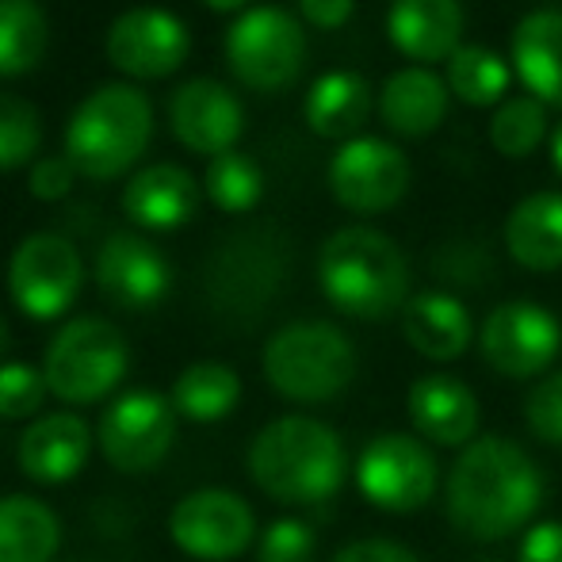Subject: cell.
<instances>
[{
    "mask_svg": "<svg viewBox=\"0 0 562 562\" xmlns=\"http://www.w3.org/2000/svg\"><path fill=\"white\" fill-rule=\"evenodd\" d=\"M548 497L543 471L517 440L474 437L456 451L445 479V517L474 543H502L536 525Z\"/></svg>",
    "mask_w": 562,
    "mask_h": 562,
    "instance_id": "obj_1",
    "label": "cell"
},
{
    "mask_svg": "<svg viewBox=\"0 0 562 562\" xmlns=\"http://www.w3.org/2000/svg\"><path fill=\"white\" fill-rule=\"evenodd\" d=\"M249 479L280 505H322L348 474V451L334 425L311 414L268 422L249 445Z\"/></svg>",
    "mask_w": 562,
    "mask_h": 562,
    "instance_id": "obj_2",
    "label": "cell"
},
{
    "mask_svg": "<svg viewBox=\"0 0 562 562\" xmlns=\"http://www.w3.org/2000/svg\"><path fill=\"white\" fill-rule=\"evenodd\" d=\"M322 295L356 322L402 314L409 295V260L391 234L375 226H340L318 252Z\"/></svg>",
    "mask_w": 562,
    "mask_h": 562,
    "instance_id": "obj_3",
    "label": "cell"
},
{
    "mask_svg": "<svg viewBox=\"0 0 562 562\" xmlns=\"http://www.w3.org/2000/svg\"><path fill=\"white\" fill-rule=\"evenodd\" d=\"M291 268V241L276 223L229 229L203 265V295L226 326H252L276 303Z\"/></svg>",
    "mask_w": 562,
    "mask_h": 562,
    "instance_id": "obj_4",
    "label": "cell"
},
{
    "mask_svg": "<svg viewBox=\"0 0 562 562\" xmlns=\"http://www.w3.org/2000/svg\"><path fill=\"white\" fill-rule=\"evenodd\" d=\"M260 371L280 398L318 406V402L340 398L352 386L360 356H356L352 337L334 322L303 318L288 322L268 337L260 352Z\"/></svg>",
    "mask_w": 562,
    "mask_h": 562,
    "instance_id": "obj_5",
    "label": "cell"
},
{
    "mask_svg": "<svg viewBox=\"0 0 562 562\" xmlns=\"http://www.w3.org/2000/svg\"><path fill=\"white\" fill-rule=\"evenodd\" d=\"M154 138V108L134 85H104L77 104L66 126V157L89 180L126 172Z\"/></svg>",
    "mask_w": 562,
    "mask_h": 562,
    "instance_id": "obj_6",
    "label": "cell"
},
{
    "mask_svg": "<svg viewBox=\"0 0 562 562\" xmlns=\"http://www.w3.org/2000/svg\"><path fill=\"white\" fill-rule=\"evenodd\" d=\"M126 337L108 318H74L50 337L43 352L46 386L66 406L108 398L126 375Z\"/></svg>",
    "mask_w": 562,
    "mask_h": 562,
    "instance_id": "obj_7",
    "label": "cell"
},
{
    "mask_svg": "<svg viewBox=\"0 0 562 562\" xmlns=\"http://www.w3.org/2000/svg\"><path fill=\"white\" fill-rule=\"evenodd\" d=\"M363 502L383 513H417L437 497L440 463L417 432L386 429L360 448L352 467Z\"/></svg>",
    "mask_w": 562,
    "mask_h": 562,
    "instance_id": "obj_8",
    "label": "cell"
},
{
    "mask_svg": "<svg viewBox=\"0 0 562 562\" xmlns=\"http://www.w3.org/2000/svg\"><path fill=\"white\" fill-rule=\"evenodd\" d=\"M226 61L252 92H283L306 66L303 23L276 4L241 12L226 31Z\"/></svg>",
    "mask_w": 562,
    "mask_h": 562,
    "instance_id": "obj_9",
    "label": "cell"
},
{
    "mask_svg": "<svg viewBox=\"0 0 562 562\" xmlns=\"http://www.w3.org/2000/svg\"><path fill=\"white\" fill-rule=\"evenodd\" d=\"M562 326L559 318L540 303L509 299L494 306L479 326V352L490 371H497L509 383L543 379L551 363L559 360Z\"/></svg>",
    "mask_w": 562,
    "mask_h": 562,
    "instance_id": "obj_10",
    "label": "cell"
},
{
    "mask_svg": "<svg viewBox=\"0 0 562 562\" xmlns=\"http://www.w3.org/2000/svg\"><path fill=\"white\" fill-rule=\"evenodd\" d=\"M81 280H85V265L77 245L61 234H50V229L23 237L15 245L12 260H8L12 303L35 322L61 318L74 306Z\"/></svg>",
    "mask_w": 562,
    "mask_h": 562,
    "instance_id": "obj_11",
    "label": "cell"
},
{
    "mask_svg": "<svg viewBox=\"0 0 562 562\" xmlns=\"http://www.w3.org/2000/svg\"><path fill=\"white\" fill-rule=\"evenodd\" d=\"M97 440L119 474H146L177 445V406L157 391H126L104 409Z\"/></svg>",
    "mask_w": 562,
    "mask_h": 562,
    "instance_id": "obj_12",
    "label": "cell"
},
{
    "mask_svg": "<svg viewBox=\"0 0 562 562\" xmlns=\"http://www.w3.org/2000/svg\"><path fill=\"white\" fill-rule=\"evenodd\" d=\"M169 536L184 555L203 562H229L245 555L257 540V513L234 490H192L172 505Z\"/></svg>",
    "mask_w": 562,
    "mask_h": 562,
    "instance_id": "obj_13",
    "label": "cell"
},
{
    "mask_svg": "<svg viewBox=\"0 0 562 562\" xmlns=\"http://www.w3.org/2000/svg\"><path fill=\"white\" fill-rule=\"evenodd\" d=\"M334 200L352 215H386L409 192V161L394 142L360 134L345 142L329 161Z\"/></svg>",
    "mask_w": 562,
    "mask_h": 562,
    "instance_id": "obj_14",
    "label": "cell"
},
{
    "mask_svg": "<svg viewBox=\"0 0 562 562\" xmlns=\"http://www.w3.org/2000/svg\"><path fill=\"white\" fill-rule=\"evenodd\" d=\"M188 27L165 8H131L108 31V61L126 77H169L188 58Z\"/></svg>",
    "mask_w": 562,
    "mask_h": 562,
    "instance_id": "obj_15",
    "label": "cell"
},
{
    "mask_svg": "<svg viewBox=\"0 0 562 562\" xmlns=\"http://www.w3.org/2000/svg\"><path fill=\"white\" fill-rule=\"evenodd\" d=\"M169 126L180 146L192 154L223 157L245 131V112L237 97L215 77H192L169 97Z\"/></svg>",
    "mask_w": 562,
    "mask_h": 562,
    "instance_id": "obj_16",
    "label": "cell"
},
{
    "mask_svg": "<svg viewBox=\"0 0 562 562\" xmlns=\"http://www.w3.org/2000/svg\"><path fill=\"white\" fill-rule=\"evenodd\" d=\"M97 283L108 303L123 311H146L169 295V260L149 237L142 234H112L97 252Z\"/></svg>",
    "mask_w": 562,
    "mask_h": 562,
    "instance_id": "obj_17",
    "label": "cell"
},
{
    "mask_svg": "<svg viewBox=\"0 0 562 562\" xmlns=\"http://www.w3.org/2000/svg\"><path fill=\"white\" fill-rule=\"evenodd\" d=\"M406 409L414 432L432 448H467L479 437L482 406L479 394L451 371L417 375L406 391Z\"/></svg>",
    "mask_w": 562,
    "mask_h": 562,
    "instance_id": "obj_18",
    "label": "cell"
},
{
    "mask_svg": "<svg viewBox=\"0 0 562 562\" xmlns=\"http://www.w3.org/2000/svg\"><path fill=\"white\" fill-rule=\"evenodd\" d=\"M92 451V429L85 417L58 409V414H43L23 429L20 445H15V463L38 486H58L81 474Z\"/></svg>",
    "mask_w": 562,
    "mask_h": 562,
    "instance_id": "obj_19",
    "label": "cell"
},
{
    "mask_svg": "<svg viewBox=\"0 0 562 562\" xmlns=\"http://www.w3.org/2000/svg\"><path fill=\"white\" fill-rule=\"evenodd\" d=\"M402 337L422 360L456 363L474 345V318L451 291H417L402 311Z\"/></svg>",
    "mask_w": 562,
    "mask_h": 562,
    "instance_id": "obj_20",
    "label": "cell"
},
{
    "mask_svg": "<svg viewBox=\"0 0 562 562\" xmlns=\"http://www.w3.org/2000/svg\"><path fill=\"white\" fill-rule=\"evenodd\" d=\"M391 43L417 66L448 61L463 38V4L459 0H391L386 12Z\"/></svg>",
    "mask_w": 562,
    "mask_h": 562,
    "instance_id": "obj_21",
    "label": "cell"
},
{
    "mask_svg": "<svg viewBox=\"0 0 562 562\" xmlns=\"http://www.w3.org/2000/svg\"><path fill=\"white\" fill-rule=\"evenodd\" d=\"M451 89L429 66H406L379 89V119L402 138H425L448 119Z\"/></svg>",
    "mask_w": 562,
    "mask_h": 562,
    "instance_id": "obj_22",
    "label": "cell"
},
{
    "mask_svg": "<svg viewBox=\"0 0 562 562\" xmlns=\"http://www.w3.org/2000/svg\"><path fill=\"white\" fill-rule=\"evenodd\" d=\"M200 207V184L184 165H149L134 172L123 192V211L146 229H177Z\"/></svg>",
    "mask_w": 562,
    "mask_h": 562,
    "instance_id": "obj_23",
    "label": "cell"
},
{
    "mask_svg": "<svg viewBox=\"0 0 562 562\" xmlns=\"http://www.w3.org/2000/svg\"><path fill=\"white\" fill-rule=\"evenodd\" d=\"M513 74L540 104L562 108V8H536L513 31Z\"/></svg>",
    "mask_w": 562,
    "mask_h": 562,
    "instance_id": "obj_24",
    "label": "cell"
},
{
    "mask_svg": "<svg viewBox=\"0 0 562 562\" xmlns=\"http://www.w3.org/2000/svg\"><path fill=\"white\" fill-rule=\"evenodd\" d=\"M505 252L528 272L562 268V192H532L505 218Z\"/></svg>",
    "mask_w": 562,
    "mask_h": 562,
    "instance_id": "obj_25",
    "label": "cell"
},
{
    "mask_svg": "<svg viewBox=\"0 0 562 562\" xmlns=\"http://www.w3.org/2000/svg\"><path fill=\"white\" fill-rule=\"evenodd\" d=\"M371 85L368 77L352 74V69H334V74H322L318 81L306 92V123L314 134L334 142H352L360 138V126L371 115Z\"/></svg>",
    "mask_w": 562,
    "mask_h": 562,
    "instance_id": "obj_26",
    "label": "cell"
},
{
    "mask_svg": "<svg viewBox=\"0 0 562 562\" xmlns=\"http://www.w3.org/2000/svg\"><path fill=\"white\" fill-rule=\"evenodd\" d=\"M61 548V520L27 494L0 497V562H50Z\"/></svg>",
    "mask_w": 562,
    "mask_h": 562,
    "instance_id": "obj_27",
    "label": "cell"
},
{
    "mask_svg": "<svg viewBox=\"0 0 562 562\" xmlns=\"http://www.w3.org/2000/svg\"><path fill=\"white\" fill-rule=\"evenodd\" d=\"M169 402L188 422H200V425L223 422V417L234 414L237 402H241V379H237V371L229 363L200 360L177 375Z\"/></svg>",
    "mask_w": 562,
    "mask_h": 562,
    "instance_id": "obj_28",
    "label": "cell"
},
{
    "mask_svg": "<svg viewBox=\"0 0 562 562\" xmlns=\"http://www.w3.org/2000/svg\"><path fill=\"white\" fill-rule=\"evenodd\" d=\"M50 43V27L35 0H0V77L35 69Z\"/></svg>",
    "mask_w": 562,
    "mask_h": 562,
    "instance_id": "obj_29",
    "label": "cell"
},
{
    "mask_svg": "<svg viewBox=\"0 0 562 562\" xmlns=\"http://www.w3.org/2000/svg\"><path fill=\"white\" fill-rule=\"evenodd\" d=\"M451 97H459L471 108H494L505 97L513 81V69L497 58L490 46L482 43H463L456 54L448 58V74H445Z\"/></svg>",
    "mask_w": 562,
    "mask_h": 562,
    "instance_id": "obj_30",
    "label": "cell"
},
{
    "mask_svg": "<svg viewBox=\"0 0 562 562\" xmlns=\"http://www.w3.org/2000/svg\"><path fill=\"white\" fill-rule=\"evenodd\" d=\"M551 138L548 131V104L536 97H513L502 100L490 115V142L505 157H532L543 142Z\"/></svg>",
    "mask_w": 562,
    "mask_h": 562,
    "instance_id": "obj_31",
    "label": "cell"
},
{
    "mask_svg": "<svg viewBox=\"0 0 562 562\" xmlns=\"http://www.w3.org/2000/svg\"><path fill=\"white\" fill-rule=\"evenodd\" d=\"M207 195L226 215H245V211L257 207L260 195H265V172H260V165L252 161V157L229 149V154L211 161Z\"/></svg>",
    "mask_w": 562,
    "mask_h": 562,
    "instance_id": "obj_32",
    "label": "cell"
},
{
    "mask_svg": "<svg viewBox=\"0 0 562 562\" xmlns=\"http://www.w3.org/2000/svg\"><path fill=\"white\" fill-rule=\"evenodd\" d=\"M43 142V119L23 97L0 92V169L23 165Z\"/></svg>",
    "mask_w": 562,
    "mask_h": 562,
    "instance_id": "obj_33",
    "label": "cell"
},
{
    "mask_svg": "<svg viewBox=\"0 0 562 562\" xmlns=\"http://www.w3.org/2000/svg\"><path fill=\"white\" fill-rule=\"evenodd\" d=\"M46 394V375L43 368H31V363H0V417L4 422H27L43 409Z\"/></svg>",
    "mask_w": 562,
    "mask_h": 562,
    "instance_id": "obj_34",
    "label": "cell"
},
{
    "mask_svg": "<svg viewBox=\"0 0 562 562\" xmlns=\"http://www.w3.org/2000/svg\"><path fill=\"white\" fill-rule=\"evenodd\" d=\"M318 532L303 517H280L257 536V562H314Z\"/></svg>",
    "mask_w": 562,
    "mask_h": 562,
    "instance_id": "obj_35",
    "label": "cell"
},
{
    "mask_svg": "<svg viewBox=\"0 0 562 562\" xmlns=\"http://www.w3.org/2000/svg\"><path fill=\"white\" fill-rule=\"evenodd\" d=\"M525 429L540 445L562 448V368L536 379L525 394Z\"/></svg>",
    "mask_w": 562,
    "mask_h": 562,
    "instance_id": "obj_36",
    "label": "cell"
},
{
    "mask_svg": "<svg viewBox=\"0 0 562 562\" xmlns=\"http://www.w3.org/2000/svg\"><path fill=\"white\" fill-rule=\"evenodd\" d=\"M329 562H425L414 548L398 540H386V536H363L345 548H337V555Z\"/></svg>",
    "mask_w": 562,
    "mask_h": 562,
    "instance_id": "obj_37",
    "label": "cell"
},
{
    "mask_svg": "<svg viewBox=\"0 0 562 562\" xmlns=\"http://www.w3.org/2000/svg\"><path fill=\"white\" fill-rule=\"evenodd\" d=\"M74 180H77V169H74L69 157H43V161L31 169V192L46 203L66 200L69 188H74Z\"/></svg>",
    "mask_w": 562,
    "mask_h": 562,
    "instance_id": "obj_38",
    "label": "cell"
},
{
    "mask_svg": "<svg viewBox=\"0 0 562 562\" xmlns=\"http://www.w3.org/2000/svg\"><path fill=\"white\" fill-rule=\"evenodd\" d=\"M517 562H562V520H536L517 540Z\"/></svg>",
    "mask_w": 562,
    "mask_h": 562,
    "instance_id": "obj_39",
    "label": "cell"
},
{
    "mask_svg": "<svg viewBox=\"0 0 562 562\" xmlns=\"http://www.w3.org/2000/svg\"><path fill=\"white\" fill-rule=\"evenodd\" d=\"M299 8H303V20L318 31H337L348 23L356 0H299Z\"/></svg>",
    "mask_w": 562,
    "mask_h": 562,
    "instance_id": "obj_40",
    "label": "cell"
},
{
    "mask_svg": "<svg viewBox=\"0 0 562 562\" xmlns=\"http://www.w3.org/2000/svg\"><path fill=\"white\" fill-rule=\"evenodd\" d=\"M551 165H555V172L562 177V123L551 131Z\"/></svg>",
    "mask_w": 562,
    "mask_h": 562,
    "instance_id": "obj_41",
    "label": "cell"
},
{
    "mask_svg": "<svg viewBox=\"0 0 562 562\" xmlns=\"http://www.w3.org/2000/svg\"><path fill=\"white\" fill-rule=\"evenodd\" d=\"M203 4H211L215 12H234V8L249 4V0H203Z\"/></svg>",
    "mask_w": 562,
    "mask_h": 562,
    "instance_id": "obj_42",
    "label": "cell"
},
{
    "mask_svg": "<svg viewBox=\"0 0 562 562\" xmlns=\"http://www.w3.org/2000/svg\"><path fill=\"white\" fill-rule=\"evenodd\" d=\"M8 340H12V334H8V322L0 318V356L8 352Z\"/></svg>",
    "mask_w": 562,
    "mask_h": 562,
    "instance_id": "obj_43",
    "label": "cell"
},
{
    "mask_svg": "<svg viewBox=\"0 0 562 562\" xmlns=\"http://www.w3.org/2000/svg\"><path fill=\"white\" fill-rule=\"evenodd\" d=\"M474 562H502V559H474Z\"/></svg>",
    "mask_w": 562,
    "mask_h": 562,
    "instance_id": "obj_44",
    "label": "cell"
}]
</instances>
